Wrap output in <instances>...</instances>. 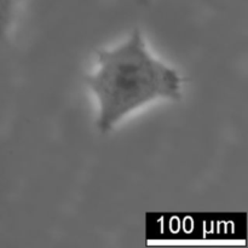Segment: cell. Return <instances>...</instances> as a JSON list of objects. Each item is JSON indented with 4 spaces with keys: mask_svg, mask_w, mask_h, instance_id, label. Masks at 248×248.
Listing matches in <instances>:
<instances>
[{
    "mask_svg": "<svg viewBox=\"0 0 248 248\" xmlns=\"http://www.w3.org/2000/svg\"><path fill=\"white\" fill-rule=\"evenodd\" d=\"M86 82L98 103L97 127L102 133L153 102L178 101L183 86L179 73L150 52L140 31L101 51Z\"/></svg>",
    "mask_w": 248,
    "mask_h": 248,
    "instance_id": "1",
    "label": "cell"
},
{
    "mask_svg": "<svg viewBox=\"0 0 248 248\" xmlns=\"http://www.w3.org/2000/svg\"><path fill=\"white\" fill-rule=\"evenodd\" d=\"M18 0H0V41L4 40L11 29L16 16Z\"/></svg>",
    "mask_w": 248,
    "mask_h": 248,
    "instance_id": "2",
    "label": "cell"
}]
</instances>
